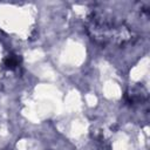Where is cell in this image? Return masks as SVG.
<instances>
[{
  "label": "cell",
  "mask_w": 150,
  "mask_h": 150,
  "mask_svg": "<svg viewBox=\"0 0 150 150\" xmlns=\"http://www.w3.org/2000/svg\"><path fill=\"white\" fill-rule=\"evenodd\" d=\"M86 27L90 39L101 46H124L138 38L137 30L124 16L103 6L89 13Z\"/></svg>",
  "instance_id": "1"
},
{
  "label": "cell",
  "mask_w": 150,
  "mask_h": 150,
  "mask_svg": "<svg viewBox=\"0 0 150 150\" xmlns=\"http://www.w3.org/2000/svg\"><path fill=\"white\" fill-rule=\"evenodd\" d=\"M4 64H5V67L7 68V69H15L19 64H20V57L18 56V55H14V54H11V55H8L6 59H5V61H4Z\"/></svg>",
  "instance_id": "2"
}]
</instances>
